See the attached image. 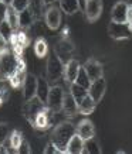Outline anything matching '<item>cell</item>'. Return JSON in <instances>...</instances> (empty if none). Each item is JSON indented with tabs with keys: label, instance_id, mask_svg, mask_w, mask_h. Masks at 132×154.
Returning a JSON list of instances; mask_svg holds the SVG:
<instances>
[{
	"label": "cell",
	"instance_id": "6da1fadb",
	"mask_svg": "<svg viewBox=\"0 0 132 154\" xmlns=\"http://www.w3.org/2000/svg\"><path fill=\"white\" fill-rule=\"evenodd\" d=\"M77 133V126L70 120H63L51 131L50 141L60 150L63 154H67V144L72 136Z\"/></svg>",
	"mask_w": 132,
	"mask_h": 154
},
{
	"label": "cell",
	"instance_id": "d6986e66",
	"mask_svg": "<svg viewBox=\"0 0 132 154\" xmlns=\"http://www.w3.org/2000/svg\"><path fill=\"white\" fill-rule=\"evenodd\" d=\"M63 113L66 116H76L78 113V103L76 102L74 96L71 95V92H66L64 95V100H63Z\"/></svg>",
	"mask_w": 132,
	"mask_h": 154
},
{
	"label": "cell",
	"instance_id": "30bf717a",
	"mask_svg": "<svg viewBox=\"0 0 132 154\" xmlns=\"http://www.w3.org/2000/svg\"><path fill=\"white\" fill-rule=\"evenodd\" d=\"M102 9H104L102 0H85L84 13L90 23H94L99 19V16L102 14Z\"/></svg>",
	"mask_w": 132,
	"mask_h": 154
},
{
	"label": "cell",
	"instance_id": "d6a6232c",
	"mask_svg": "<svg viewBox=\"0 0 132 154\" xmlns=\"http://www.w3.org/2000/svg\"><path fill=\"white\" fill-rule=\"evenodd\" d=\"M13 28L10 27L9 26V23H7V21H3V23H0V34H3V35H5L6 38H7V40H10V37H11V35H13Z\"/></svg>",
	"mask_w": 132,
	"mask_h": 154
},
{
	"label": "cell",
	"instance_id": "74e56055",
	"mask_svg": "<svg viewBox=\"0 0 132 154\" xmlns=\"http://www.w3.org/2000/svg\"><path fill=\"white\" fill-rule=\"evenodd\" d=\"M6 11H7V5L5 2H0V23L6 20Z\"/></svg>",
	"mask_w": 132,
	"mask_h": 154
},
{
	"label": "cell",
	"instance_id": "44dd1931",
	"mask_svg": "<svg viewBox=\"0 0 132 154\" xmlns=\"http://www.w3.org/2000/svg\"><path fill=\"white\" fill-rule=\"evenodd\" d=\"M82 149H84V140L76 133V134L70 139L68 144H67V153L68 154H82Z\"/></svg>",
	"mask_w": 132,
	"mask_h": 154
},
{
	"label": "cell",
	"instance_id": "5b68a950",
	"mask_svg": "<svg viewBox=\"0 0 132 154\" xmlns=\"http://www.w3.org/2000/svg\"><path fill=\"white\" fill-rule=\"evenodd\" d=\"M64 95H66V91H64L63 86H60V85H51V86H50V91H48L47 100H46V106H47L53 113H56V115L61 113Z\"/></svg>",
	"mask_w": 132,
	"mask_h": 154
},
{
	"label": "cell",
	"instance_id": "7402d4cb",
	"mask_svg": "<svg viewBox=\"0 0 132 154\" xmlns=\"http://www.w3.org/2000/svg\"><path fill=\"white\" fill-rule=\"evenodd\" d=\"M97 102L91 98L90 95H87L80 103H78V113L80 115H91L95 110Z\"/></svg>",
	"mask_w": 132,
	"mask_h": 154
},
{
	"label": "cell",
	"instance_id": "52a82bcc",
	"mask_svg": "<svg viewBox=\"0 0 132 154\" xmlns=\"http://www.w3.org/2000/svg\"><path fill=\"white\" fill-rule=\"evenodd\" d=\"M108 34L112 40L117 41H122L132 37V30L128 23H115L111 21L108 24Z\"/></svg>",
	"mask_w": 132,
	"mask_h": 154
},
{
	"label": "cell",
	"instance_id": "e0dca14e",
	"mask_svg": "<svg viewBox=\"0 0 132 154\" xmlns=\"http://www.w3.org/2000/svg\"><path fill=\"white\" fill-rule=\"evenodd\" d=\"M127 11L128 3L127 2H117L111 9V21L115 23H127Z\"/></svg>",
	"mask_w": 132,
	"mask_h": 154
},
{
	"label": "cell",
	"instance_id": "f35d334b",
	"mask_svg": "<svg viewBox=\"0 0 132 154\" xmlns=\"http://www.w3.org/2000/svg\"><path fill=\"white\" fill-rule=\"evenodd\" d=\"M44 3H46V6H51V5H54L56 2H58V0H43Z\"/></svg>",
	"mask_w": 132,
	"mask_h": 154
},
{
	"label": "cell",
	"instance_id": "ffe728a7",
	"mask_svg": "<svg viewBox=\"0 0 132 154\" xmlns=\"http://www.w3.org/2000/svg\"><path fill=\"white\" fill-rule=\"evenodd\" d=\"M34 54L37 58H47L48 55V42L44 37H37L33 44Z\"/></svg>",
	"mask_w": 132,
	"mask_h": 154
},
{
	"label": "cell",
	"instance_id": "cb8c5ba5",
	"mask_svg": "<svg viewBox=\"0 0 132 154\" xmlns=\"http://www.w3.org/2000/svg\"><path fill=\"white\" fill-rule=\"evenodd\" d=\"M6 21L9 23V26L13 28V31L20 28V20H19V11L11 7L10 5H7V11H6Z\"/></svg>",
	"mask_w": 132,
	"mask_h": 154
},
{
	"label": "cell",
	"instance_id": "f546056e",
	"mask_svg": "<svg viewBox=\"0 0 132 154\" xmlns=\"http://www.w3.org/2000/svg\"><path fill=\"white\" fill-rule=\"evenodd\" d=\"M9 140H10V146H11L13 149L17 150V147H19V146L21 144V141L24 140L23 133L20 130H13L9 136Z\"/></svg>",
	"mask_w": 132,
	"mask_h": 154
},
{
	"label": "cell",
	"instance_id": "8fae6325",
	"mask_svg": "<svg viewBox=\"0 0 132 154\" xmlns=\"http://www.w3.org/2000/svg\"><path fill=\"white\" fill-rule=\"evenodd\" d=\"M26 76H27V65H26V61H24L23 57H20L17 69H16V72H14L7 81H9V84L11 88L17 89V88H21V86H23Z\"/></svg>",
	"mask_w": 132,
	"mask_h": 154
},
{
	"label": "cell",
	"instance_id": "ac0fdd59",
	"mask_svg": "<svg viewBox=\"0 0 132 154\" xmlns=\"http://www.w3.org/2000/svg\"><path fill=\"white\" fill-rule=\"evenodd\" d=\"M27 10L31 13L34 21H40L44 17V14H46L47 6H46V3L43 0H28Z\"/></svg>",
	"mask_w": 132,
	"mask_h": 154
},
{
	"label": "cell",
	"instance_id": "ba28073f",
	"mask_svg": "<svg viewBox=\"0 0 132 154\" xmlns=\"http://www.w3.org/2000/svg\"><path fill=\"white\" fill-rule=\"evenodd\" d=\"M44 20H46V24L50 30H58L61 26V9L56 5L47 6Z\"/></svg>",
	"mask_w": 132,
	"mask_h": 154
},
{
	"label": "cell",
	"instance_id": "ab89813d",
	"mask_svg": "<svg viewBox=\"0 0 132 154\" xmlns=\"http://www.w3.org/2000/svg\"><path fill=\"white\" fill-rule=\"evenodd\" d=\"M11 3V0H6V5H10Z\"/></svg>",
	"mask_w": 132,
	"mask_h": 154
},
{
	"label": "cell",
	"instance_id": "7a4b0ae2",
	"mask_svg": "<svg viewBox=\"0 0 132 154\" xmlns=\"http://www.w3.org/2000/svg\"><path fill=\"white\" fill-rule=\"evenodd\" d=\"M46 79L50 85H58L64 81V62H63L54 50L48 52L46 64Z\"/></svg>",
	"mask_w": 132,
	"mask_h": 154
},
{
	"label": "cell",
	"instance_id": "9c48e42d",
	"mask_svg": "<svg viewBox=\"0 0 132 154\" xmlns=\"http://www.w3.org/2000/svg\"><path fill=\"white\" fill-rule=\"evenodd\" d=\"M53 116H54V113L46 106L41 112L36 116V119H34L31 126H33V129L40 130V131L47 130V129H50V127L53 126Z\"/></svg>",
	"mask_w": 132,
	"mask_h": 154
},
{
	"label": "cell",
	"instance_id": "83f0119b",
	"mask_svg": "<svg viewBox=\"0 0 132 154\" xmlns=\"http://www.w3.org/2000/svg\"><path fill=\"white\" fill-rule=\"evenodd\" d=\"M19 20H20V28H24V30H28L36 21H34L33 16L28 10H24V11H20L19 13Z\"/></svg>",
	"mask_w": 132,
	"mask_h": 154
},
{
	"label": "cell",
	"instance_id": "d590c367",
	"mask_svg": "<svg viewBox=\"0 0 132 154\" xmlns=\"http://www.w3.org/2000/svg\"><path fill=\"white\" fill-rule=\"evenodd\" d=\"M17 153L19 154H30L31 153V149H30V144H28V141L24 139L21 141V144L17 147Z\"/></svg>",
	"mask_w": 132,
	"mask_h": 154
},
{
	"label": "cell",
	"instance_id": "8992f818",
	"mask_svg": "<svg viewBox=\"0 0 132 154\" xmlns=\"http://www.w3.org/2000/svg\"><path fill=\"white\" fill-rule=\"evenodd\" d=\"M44 107H46V102H43L38 96H34V98L28 99V100H24V105L21 107V113H23L24 119L30 125H33L36 116L41 112Z\"/></svg>",
	"mask_w": 132,
	"mask_h": 154
},
{
	"label": "cell",
	"instance_id": "277c9868",
	"mask_svg": "<svg viewBox=\"0 0 132 154\" xmlns=\"http://www.w3.org/2000/svg\"><path fill=\"white\" fill-rule=\"evenodd\" d=\"M54 52H56L58 58L67 64L68 61H71L72 58H76V45H74V42L70 40V37H60L57 40V42L54 44V47H53Z\"/></svg>",
	"mask_w": 132,
	"mask_h": 154
},
{
	"label": "cell",
	"instance_id": "4316f807",
	"mask_svg": "<svg viewBox=\"0 0 132 154\" xmlns=\"http://www.w3.org/2000/svg\"><path fill=\"white\" fill-rule=\"evenodd\" d=\"M50 86H51V85L48 84L47 79H44V78H38V81H37V96L41 99L43 102H46V100H47Z\"/></svg>",
	"mask_w": 132,
	"mask_h": 154
},
{
	"label": "cell",
	"instance_id": "2e32d148",
	"mask_svg": "<svg viewBox=\"0 0 132 154\" xmlns=\"http://www.w3.org/2000/svg\"><path fill=\"white\" fill-rule=\"evenodd\" d=\"M80 68H81L80 62H78L76 58H72V60L68 61L67 64H64V82H67L68 85L72 84V82H76Z\"/></svg>",
	"mask_w": 132,
	"mask_h": 154
},
{
	"label": "cell",
	"instance_id": "b9f144b4",
	"mask_svg": "<svg viewBox=\"0 0 132 154\" xmlns=\"http://www.w3.org/2000/svg\"><path fill=\"white\" fill-rule=\"evenodd\" d=\"M0 2H5V3H6V0H0Z\"/></svg>",
	"mask_w": 132,
	"mask_h": 154
},
{
	"label": "cell",
	"instance_id": "4dcf8cb0",
	"mask_svg": "<svg viewBox=\"0 0 132 154\" xmlns=\"http://www.w3.org/2000/svg\"><path fill=\"white\" fill-rule=\"evenodd\" d=\"M10 6L13 7L16 11H24V10H27L28 7V0H11V3Z\"/></svg>",
	"mask_w": 132,
	"mask_h": 154
},
{
	"label": "cell",
	"instance_id": "8d00e7d4",
	"mask_svg": "<svg viewBox=\"0 0 132 154\" xmlns=\"http://www.w3.org/2000/svg\"><path fill=\"white\" fill-rule=\"evenodd\" d=\"M9 99V88L7 86H0V106Z\"/></svg>",
	"mask_w": 132,
	"mask_h": 154
},
{
	"label": "cell",
	"instance_id": "5bb4252c",
	"mask_svg": "<svg viewBox=\"0 0 132 154\" xmlns=\"http://www.w3.org/2000/svg\"><path fill=\"white\" fill-rule=\"evenodd\" d=\"M37 81H38V78L36 76V75L27 74L26 79H24L23 86H21L24 100H28V99L37 96Z\"/></svg>",
	"mask_w": 132,
	"mask_h": 154
},
{
	"label": "cell",
	"instance_id": "4fadbf2b",
	"mask_svg": "<svg viewBox=\"0 0 132 154\" xmlns=\"http://www.w3.org/2000/svg\"><path fill=\"white\" fill-rule=\"evenodd\" d=\"M105 91H107V81H105L104 76H101V78L91 82L90 88H88V95L98 103L101 102V99L104 98Z\"/></svg>",
	"mask_w": 132,
	"mask_h": 154
},
{
	"label": "cell",
	"instance_id": "f1b7e54d",
	"mask_svg": "<svg viewBox=\"0 0 132 154\" xmlns=\"http://www.w3.org/2000/svg\"><path fill=\"white\" fill-rule=\"evenodd\" d=\"M76 84L80 85V86H82V88H85V89H88V88H90V85H91V81H90V78H88V75L85 74V71H84V68H82V65H81L80 71H78Z\"/></svg>",
	"mask_w": 132,
	"mask_h": 154
},
{
	"label": "cell",
	"instance_id": "9a60e30c",
	"mask_svg": "<svg viewBox=\"0 0 132 154\" xmlns=\"http://www.w3.org/2000/svg\"><path fill=\"white\" fill-rule=\"evenodd\" d=\"M77 134L80 136L82 140H90L95 137V126L90 119H82L77 125Z\"/></svg>",
	"mask_w": 132,
	"mask_h": 154
},
{
	"label": "cell",
	"instance_id": "3957f363",
	"mask_svg": "<svg viewBox=\"0 0 132 154\" xmlns=\"http://www.w3.org/2000/svg\"><path fill=\"white\" fill-rule=\"evenodd\" d=\"M19 60L20 57L10 51L0 55V81H7L16 72L19 66Z\"/></svg>",
	"mask_w": 132,
	"mask_h": 154
},
{
	"label": "cell",
	"instance_id": "7c38bea8",
	"mask_svg": "<svg viewBox=\"0 0 132 154\" xmlns=\"http://www.w3.org/2000/svg\"><path fill=\"white\" fill-rule=\"evenodd\" d=\"M82 68H84L85 74L88 75V78H90L91 82L95 79H98V78H101V76H104V68L101 65V62H98L95 58L87 60L84 62Z\"/></svg>",
	"mask_w": 132,
	"mask_h": 154
},
{
	"label": "cell",
	"instance_id": "e575fe53",
	"mask_svg": "<svg viewBox=\"0 0 132 154\" xmlns=\"http://www.w3.org/2000/svg\"><path fill=\"white\" fill-rule=\"evenodd\" d=\"M43 153L44 154H63L60 150L57 149L56 146L53 144L51 141H48L47 144H46V147H44V150H43Z\"/></svg>",
	"mask_w": 132,
	"mask_h": 154
},
{
	"label": "cell",
	"instance_id": "60d3db41",
	"mask_svg": "<svg viewBox=\"0 0 132 154\" xmlns=\"http://www.w3.org/2000/svg\"><path fill=\"white\" fill-rule=\"evenodd\" d=\"M127 3L128 5H132V0H127Z\"/></svg>",
	"mask_w": 132,
	"mask_h": 154
},
{
	"label": "cell",
	"instance_id": "836d02e7",
	"mask_svg": "<svg viewBox=\"0 0 132 154\" xmlns=\"http://www.w3.org/2000/svg\"><path fill=\"white\" fill-rule=\"evenodd\" d=\"M6 52H9V40L3 34H0V55H3Z\"/></svg>",
	"mask_w": 132,
	"mask_h": 154
},
{
	"label": "cell",
	"instance_id": "484cf974",
	"mask_svg": "<svg viewBox=\"0 0 132 154\" xmlns=\"http://www.w3.org/2000/svg\"><path fill=\"white\" fill-rule=\"evenodd\" d=\"M68 91H70L71 95L74 96L77 103H80L81 100L88 95V89H85V88H82V86H80V85H77L76 82L70 84V89H68Z\"/></svg>",
	"mask_w": 132,
	"mask_h": 154
},
{
	"label": "cell",
	"instance_id": "1f68e13d",
	"mask_svg": "<svg viewBox=\"0 0 132 154\" xmlns=\"http://www.w3.org/2000/svg\"><path fill=\"white\" fill-rule=\"evenodd\" d=\"M9 136H10L9 125L5 123V122H2V123H0V144H3V143L9 139Z\"/></svg>",
	"mask_w": 132,
	"mask_h": 154
},
{
	"label": "cell",
	"instance_id": "d4e9b609",
	"mask_svg": "<svg viewBox=\"0 0 132 154\" xmlns=\"http://www.w3.org/2000/svg\"><path fill=\"white\" fill-rule=\"evenodd\" d=\"M102 153V149L95 137L90 139V140L84 141V149H82V154H101Z\"/></svg>",
	"mask_w": 132,
	"mask_h": 154
},
{
	"label": "cell",
	"instance_id": "603a6c76",
	"mask_svg": "<svg viewBox=\"0 0 132 154\" xmlns=\"http://www.w3.org/2000/svg\"><path fill=\"white\" fill-rule=\"evenodd\" d=\"M60 9L68 16L76 14L80 10V0H58Z\"/></svg>",
	"mask_w": 132,
	"mask_h": 154
}]
</instances>
